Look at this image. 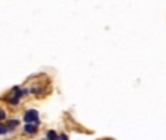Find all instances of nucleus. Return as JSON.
I'll list each match as a JSON object with an SVG mask.
<instances>
[{
	"instance_id": "nucleus-4",
	"label": "nucleus",
	"mask_w": 166,
	"mask_h": 140,
	"mask_svg": "<svg viewBox=\"0 0 166 140\" xmlns=\"http://www.w3.org/2000/svg\"><path fill=\"white\" fill-rule=\"evenodd\" d=\"M18 126H19V121H18V120H10V121L6 123V127H7L9 130H12V128H15V127H18Z\"/></svg>"
},
{
	"instance_id": "nucleus-2",
	"label": "nucleus",
	"mask_w": 166,
	"mask_h": 140,
	"mask_svg": "<svg viewBox=\"0 0 166 140\" xmlns=\"http://www.w3.org/2000/svg\"><path fill=\"white\" fill-rule=\"evenodd\" d=\"M23 131L25 133H29V134H34L37 131V124L34 123H26L25 124V128H23Z\"/></svg>"
},
{
	"instance_id": "nucleus-7",
	"label": "nucleus",
	"mask_w": 166,
	"mask_h": 140,
	"mask_svg": "<svg viewBox=\"0 0 166 140\" xmlns=\"http://www.w3.org/2000/svg\"><path fill=\"white\" fill-rule=\"evenodd\" d=\"M58 140H68V137H67L66 134H60V136H58Z\"/></svg>"
},
{
	"instance_id": "nucleus-3",
	"label": "nucleus",
	"mask_w": 166,
	"mask_h": 140,
	"mask_svg": "<svg viewBox=\"0 0 166 140\" xmlns=\"http://www.w3.org/2000/svg\"><path fill=\"white\" fill-rule=\"evenodd\" d=\"M19 97L18 95H15V93H13V97H10V98H7V102L10 104V105H18V102H19Z\"/></svg>"
},
{
	"instance_id": "nucleus-1",
	"label": "nucleus",
	"mask_w": 166,
	"mask_h": 140,
	"mask_svg": "<svg viewBox=\"0 0 166 140\" xmlns=\"http://www.w3.org/2000/svg\"><path fill=\"white\" fill-rule=\"evenodd\" d=\"M25 123H34V124H39V117H38V111L37 109H28L23 115Z\"/></svg>"
},
{
	"instance_id": "nucleus-5",
	"label": "nucleus",
	"mask_w": 166,
	"mask_h": 140,
	"mask_svg": "<svg viewBox=\"0 0 166 140\" xmlns=\"http://www.w3.org/2000/svg\"><path fill=\"white\" fill-rule=\"evenodd\" d=\"M47 137H48V140H58V136L56 134V131L50 130L48 133H47Z\"/></svg>"
},
{
	"instance_id": "nucleus-9",
	"label": "nucleus",
	"mask_w": 166,
	"mask_h": 140,
	"mask_svg": "<svg viewBox=\"0 0 166 140\" xmlns=\"http://www.w3.org/2000/svg\"><path fill=\"white\" fill-rule=\"evenodd\" d=\"M106 140H108V139H106Z\"/></svg>"
},
{
	"instance_id": "nucleus-8",
	"label": "nucleus",
	"mask_w": 166,
	"mask_h": 140,
	"mask_svg": "<svg viewBox=\"0 0 166 140\" xmlns=\"http://www.w3.org/2000/svg\"><path fill=\"white\" fill-rule=\"evenodd\" d=\"M5 117H6V112H5L3 109H0V120H2V118H5Z\"/></svg>"
},
{
	"instance_id": "nucleus-6",
	"label": "nucleus",
	"mask_w": 166,
	"mask_h": 140,
	"mask_svg": "<svg viewBox=\"0 0 166 140\" xmlns=\"http://www.w3.org/2000/svg\"><path fill=\"white\" fill-rule=\"evenodd\" d=\"M9 131V128L6 127V124H0V134H6Z\"/></svg>"
}]
</instances>
